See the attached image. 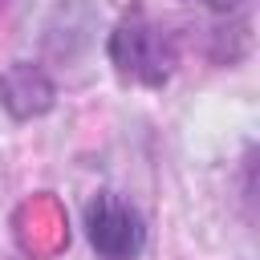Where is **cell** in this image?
<instances>
[{
  "mask_svg": "<svg viewBox=\"0 0 260 260\" xmlns=\"http://www.w3.org/2000/svg\"><path fill=\"white\" fill-rule=\"evenodd\" d=\"M106 53H110L114 73L126 85H142V89H162L175 77V65H179L175 37L162 24H154V20L138 16V12L114 24Z\"/></svg>",
  "mask_w": 260,
  "mask_h": 260,
  "instance_id": "6da1fadb",
  "label": "cell"
},
{
  "mask_svg": "<svg viewBox=\"0 0 260 260\" xmlns=\"http://www.w3.org/2000/svg\"><path fill=\"white\" fill-rule=\"evenodd\" d=\"M81 228L102 260H134L146 248V219L118 191H98L81 211Z\"/></svg>",
  "mask_w": 260,
  "mask_h": 260,
  "instance_id": "7a4b0ae2",
  "label": "cell"
},
{
  "mask_svg": "<svg viewBox=\"0 0 260 260\" xmlns=\"http://www.w3.org/2000/svg\"><path fill=\"white\" fill-rule=\"evenodd\" d=\"M0 102L4 110L16 118V122H28V118H41L53 110L57 102V85L53 77L32 65V61H12L4 73H0Z\"/></svg>",
  "mask_w": 260,
  "mask_h": 260,
  "instance_id": "3957f363",
  "label": "cell"
},
{
  "mask_svg": "<svg viewBox=\"0 0 260 260\" xmlns=\"http://www.w3.org/2000/svg\"><path fill=\"white\" fill-rule=\"evenodd\" d=\"M215 8H232V4H240V0H211Z\"/></svg>",
  "mask_w": 260,
  "mask_h": 260,
  "instance_id": "277c9868",
  "label": "cell"
}]
</instances>
